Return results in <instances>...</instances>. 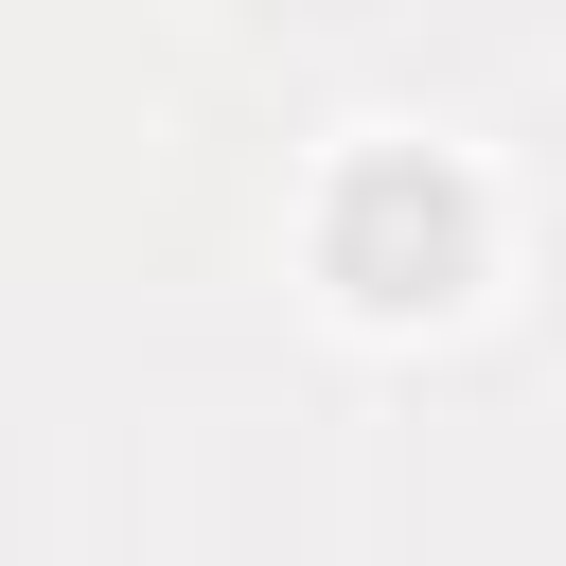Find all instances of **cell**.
I'll return each mask as SVG.
<instances>
[{
	"label": "cell",
	"instance_id": "1",
	"mask_svg": "<svg viewBox=\"0 0 566 566\" xmlns=\"http://www.w3.org/2000/svg\"><path fill=\"white\" fill-rule=\"evenodd\" d=\"M460 265H478V195H460L442 159H354V195H336V283H354L371 318H407V301H460Z\"/></svg>",
	"mask_w": 566,
	"mask_h": 566
}]
</instances>
